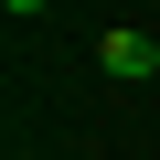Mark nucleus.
Here are the masks:
<instances>
[{
	"instance_id": "1",
	"label": "nucleus",
	"mask_w": 160,
	"mask_h": 160,
	"mask_svg": "<svg viewBox=\"0 0 160 160\" xmlns=\"http://www.w3.org/2000/svg\"><path fill=\"white\" fill-rule=\"evenodd\" d=\"M96 53H107V75H128V86H139V75H160V43H149V32H107Z\"/></svg>"
},
{
	"instance_id": "2",
	"label": "nucleus",
	"mask_w": 160,
	"mask_h": 160,
	"mask_svg": "<svg viewBox=\"0 0 160 160\" xmlns=\"http://www.w3.org/2000/svg\"><path fill=\"white\" fill-rule=\"evenodd\" d=\"M0 11H43V0H0Z\"/></svg>"
}]
</instances>
